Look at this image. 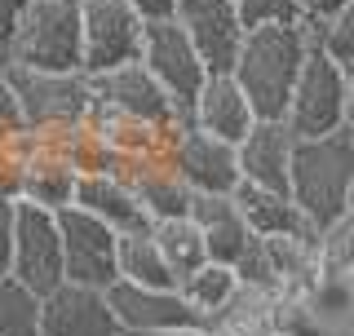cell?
I'll return each mask as SVG.
<instances>
[{
    "mask_svg": "<svg viewBox=\"0 0 354 336\" xmlns=\"http://www.w3.org/2000/svg\"><path fill=\"white\" fill-rule=\"evenodd\" d=\"M354 111V80L346 66L310 49L301 71H297L292 97H288L283 124L292 138H324L332 129H346Z\"/></svg>",
    "mask_w": 354,
    "mask_h": 336,
    "instance_id": "cell-3",
    "label": "cell"
},
{
    "mask_svg": "<svg viewBox=\"0 0 354 336\" xmlns=\"http://www.w3.org/2000/svg\"><path fill=\"white\" fill-rule=\"evenodd\" d=\"M88 84H93V102L120 111V115H129V120H142V124L169 129L173 115H177L173 97L155 84V75L142 62H124V66H115V71L88 75Z\"/></svg>",
    "mask_w": 354,
    "mask_h": 336,
    "instance_id": "cell-13",
    "label": "cell"
},
{
    "mask_svg": "<svg viewBox=\"0 0 354 336\" xmlns=\"http://www.w3.org/2000/svg\"><path fill=\"white\" fill-rule=\"evenodd\" d=\"M5 71L27 129L80 124L93 106V84H88L84 71H31V66H14V62Z\"/></svg>",
    "mask_w": 354,
    "mask_h": 336,
    "instance_id": "cell-5",
    "label": "cell"
},
{
    "mask_svg": "<svg viewBox=\"0 0 354 336\" xmlns=\"http://www.w3.org/2000/svg\"><path fill=\"white\" fill-rule=\"evenodd\" d=\"M354 0H310V14L328 18V14H341V9H350Z\"/></svg>",
    "mask_w": 354,
    "mask_h": 336,
    "instance_id": "cell-31",
    "label": "cell"
},
{
    "mask_svg": "<svg viewBox=\"0 0 354 336\" xmlns=\"http://www.w3.org/2000/svg\"><path fill=\"white\" fill-rule=\"evenodd\" d=\"M142 336H208L204 328H169V332H142Z\"/></svg>",
    "mask_w": 354,
    "mask_h": 336,
    "instance_id": "cell-32",
    "label": "cell"
},
{
    "mask_svg": "<svg viewBox=\"0 0 354 336\" xmlns=\"http://www.w3.org/2000/svg\"><path fill=\"white\" fill-rule=\"evenodd\" d=\"M173 22L182 27V36L191 40V49L199 53V62H204L208 75L235 66V53L243 44V22H239L230 0H177Z\"/></svg>",
    "mask_w": 354,
    "mask_h": 336,
    "instance_id": "cell-10",
    "label": "cell"
},
{
    "mask_svg": "<svg viewBox=\"0 0 354 336\" xmlns=\"http://www.w3.org/2000/svg\"><path fill=\"white\" fill-rule=\"evenodd\" d=\"M151 239H155V248H160L164 265H169L173 283H182V279L191 274V270H199V265L208 261V252H204V234H199V226H195L191 217L155 221V226H151Z\"/></svg>",
    "mask_w": 354,
    "mask_h": 336,
    "instance_id": "cell-23",
    "label": "cell"
},
{
    "mask_svg": "<svg viewBox=\"0 0 354 336\" xmlns=\"http://www.w3.org/2000/svg\"><path fill=\"white\" fill-rule=\"evenodd\" d=\"M292 133L283 120H257L243 142H235V164H239V182L288 195V164H292Z\"/></svg>",
    "mask_w": 354,
    "mask_h": 336,
    "instance_id": "cell-15",
    "label": "cell"
},
{
    "mask_svg": "<svg viewBox=\"0 0 354 336\" xmlns=\"http://www.w3.org/2000/svg\"><path fill=\"white\" fill-rule=\"evenodd\" d=\"M133 9H138L142 22H155V18H173V5L177 0H129Z\"/></svg>",
    "mask_w": 354,
    "mask_h": 336,
    "instance_id": "cell-30",
    "label": "cell"
},
{
    "mask_svg": "<svg viewBox=\"0 0 354 336\" xmlns=\"http://www.w3.org/2000/svg\"><path fill=\"white\" fill-rule=\"evenodd\" d=\"M14 212H18V199H0V274H9V252H14Z\"/></svg>",
    "mask_w": 354,
    "mask_h": 336,
    "instance_id": "cell-28",
    "label": "cell"
},
{
    "mask_svg": "<svg viewBox=\"0 0 354 336\" xmlns=\"http://www.w3.org/2000/svg\"><path fill=\"white\" fill-rule=\"evenodd\" d=\"M27 0H0V66H9V53H14V36Z\"/></svg>",
    "mask_w": 354,
    "mask_h": 336,
    "instance_id": "cell-27",
    "label": "cell"
},
{
    "mask_svg": "<svg viewBox=\"0 0 354 336\" xmlns=\"http://www.w3.org/2000/svg\"><path fill=\"white\" fill-rule=\"evenodd\" d=\"M306 40L297 22H270V27L243 31V44L230 66V80L248 97L257 120H283L288 97H292L297 71L306 62Z\"/></svg>",
    "mask_w": 354,
    "mask_h": 336,
    "instance_id": "cell-2",
    "label": "cell"
},
{
    "mask_svg": "<svg viewBox=\"0 0 354 336\" xmlns=\"http://www.w3.org/2000/svg\"><path fill=\"white\" fill-rule=\"evenodd\" d=\"M58 239H62V283H80L106 292L115 283V239L120 234L102 226L97 217H88L80 208H58Z\"/></svg>",
    "mask_w": 354,
    "mask_h": 336,
    "instance_id": "cell-7",
    "label": "cell"
},
{
    "mask_svg": "<svg viewBox=\"0 0 354 336\" xmlns=\"http://www.w3.org/2000/svg\"><path fill=\"white\" fill-rule=\"evenodd\" d=\"M22 115H18V97H14V84H9V71L0 66V129H18Z\"/></svg>",
    "mask_w": 354,
    "mask_h": 336,
    "instance_id": "cell-29",
    "label": "cell"
},
{
    "mask_svg": "<svg viewBox=\"0 0 354 336\" xmlns=\"http://www.w3.org/2000/svg\"><path fill=\"white\" fill-rule=\"evenodd\" d=\"M230 204H235L243 226L257 234V239H288V234H292V239H319V230L306 226L301 212L292 208L288 195H274V190L239 182L235 190H230Z\"/></svg>",
    "mask_w": 354,
    "mask_h": 336,
    "instance_id": "cell-20",
    "label": "cell"
},
{
    "mask_svg": "<svg viewBox=\"0 0 354 336\" xmlns=\"http://www.w3.org/2000/svg\"><path fill=\"white\" fill-rule=\"evenodd\" d=\"M164 133H169L164 155H169L177 177H182L195 195H230V190L239 186L235 147H226V142L208 138V133H199V129H173L169 124Z\"/></svg>",
    "mask_w": 354,
    "mask_h": 336,
    "instance_id": "cell-11",
    "label": "cell"
},
{
    "mask_svg": "<svg viewBox=\"0 0 354 336\" xmlns=\"http://www.w3.org/2000/svg\"><path fill=\"white\" fill-rule=\"evenodd\" d=\"M9 62L31 71H80V0H27Z\"/></svg>",
    "mask_w": 354,
    "mask_h": 336,
    "instance_id": "cell-4",
    "label": "cell"
},
{
    "mask_svg": "<svg viewBox=\"0 0 354 336\" xmlns=\"http://www.w3.org/2000/svg\"><path fill=\"white\" fill-rule=\"evenodd\" d=\"M230 5H235L243 31L270 27V22H297V18H301V5H297V0H230Z\"/></svg>",
    "mask_w": 354,
    "mask_h": 336,
    "instance_id": "cell-26",
    "label": "cell"
},
{
    "mask_svg": "<svg viewBox=\"0 0 354 336\" xmlns=\"http://www.w3.org/2000/svg\"><path fill=\"white\" fill-rule=\"evenodd\" d=\"M40 336H120V328L97 288L58 283L40 297Z\"/></svg>",
    "mask_w": 354,
    "mask_h": 336,
    "instance_id": "cell-14",
    "label": "cell"
},
{
    "mask_svg": "<svg viewBox=\"0 0 354 336\" xmlns=\"http://www.w3.org/2000/svg\"><path fill=\"white\" fill-rule=\"evenodd\" d=\"M186 217L199 226V234H204V252H208V261H217V265H235L239 252L252 243V230L243 226V217L235 212L230 195H195L191 190Z\"/></svg>",
    "mask_w": 354,
    "mask_h": 336,
    "instance_id": "cell-19",
    "label": "cell"
},
{
    "mask_svg": "<svg viewBox=\"0 0 354 336\" xmlns=\"http://www.w3.org/2000/svg\"><path fill=\"white\" fill-rule=\"evenodd\" d=\"M115 274L142 288H177L169 265H164L160 248H155L151 230H129L115 239Z\"/></svg>",
    "mask_w": 354,
    "mask_h": 336,
    "instance_id": "cell-22",
    "label": "cell"
},
{
    "mask_svg": "<svg viewBox=\"0 0 354 336\" xmlns=\"http://www.w3.org/2000/svg\"><path fill=\"white\" fill-rule=\"evenodd\" d=\"M288 199L310 230L350 217L354 204V129H332L324 138H297L288 164Z\"/></svg>",
    "mask_w": 354,
    "mask_h": 336,
    "instance_id": "cell-1",
    "label": "cell"
},
{
    "mask_svg": "<svg viewBox=\"0 0 354 336\" xmlns=\"http://www.w3.org/2000/svg\"><path fill=\"white\" fill-rule=\"evenodd\" d=\"M129 190L138 199V208L147 212V221H177L191 208V186L177 177V168L169 164V155H147L133 160L129 168Z\"/></svg>",
    "mask_w": 354,
    "mask_h": 336,
    "instance_id": "cell-17",
    "label": "cell"
},
{
    "mask_svg": "<svg viewBox=\"0 0 354 336\" xmlns=\"http://www.w3.org/2000/svg\"><path fill=\"white\" fill-rule=\"evenodd\" d=\"M75 177H80V173H75L62 155L44 151V155H36V160L18 164V199H22V204H36V208L58 212V208L71 204Z\"/></svg>",
    "mask_w": 354,
    "mask_h": 336,
    "instance_id": "cell-21",
    "label": "cell"
},
{
    "mask_svg": "<svg viewBox=\"0 0 354 336\" xmlns=\"http://www.w3.org/2000/svg\"><path fill=\"white\" fill-rule=\"evenodd\" d=\"M297 5H301V14H310V0H297Z\"/></svg>",
    "mask_w": 354,
    "mask_h": 336,
    "instance_id": "cell-33",
    "label": "cell"
},
{
    "mask_svg": "<svg viewBox=\"0 0 354 336\" xmlns=\"http://www.w3.org/2000/svg\"><path fill=\"white\" fill-rule=\"evenodd\" d=\"M9 279H18L36 297L53 292L62 283V239H58V217L49 208H36V204H22L18 199Z\"/></svg>",
    "mask_w": 354,
    "mask_h": 336,
    "instance_id": "cell-8",
    "label": "cell"
},
{
    "mask_svg": "<svg viewBox=\"0 0 354 336\" xmlns=\"http://www.w3.org/2000/svg\"><path fill=\"white\" fill-rule=\"evenodd\" d=\"M191 120H195L199 133L226 142V147L243 142V133L257 124L248 97L239 93V84L230 80V71H217V75H208V80L199 84V93H195V102H191Z\"/></svg>",
    "mask_w": 354,
    "mask_h": 336,
    "instance_id": "cell-16",
    "label": "cell"
},
{
    "mask_svg": "<svg viewBox=\"0 0 354 336\" xmlns=\"http://www.w3.org/2000/svg\"><path fill=\"white\" fill-rule=\"evenodd\" d=\"M239 288V279L230 265H217V261H204L199 270H191L177 283V297L186 301V306L195 310V319H199V328H204V319L208 315H217L221 306L230 301V292Z\"/></svg>",
    "mask_w": 354,
    "mask_h": 336,
    "instance_id": "cell-24",
    "label": "cell"
},
{
    "mask_svg": "<svg viewBox=\"0 0 354 336\" xmlns=\"http://www.w3.org/2000/svg\"><path fill=\"white\" fill-rule=\"evenodd\" d=\"M102 297L111 306V319H115L120 336L169 332V328H199L195 310L177 297V288H142V283H129V279H115Z\"/></svg>",
    "mask_w": 354,
    "mask_h": 336,
    "instance_id": "cell-12",
    "label": "cell"
},
{
    "mask_svg": "<svg viewBox=\"0 0 354 336\" xmlns=\"http://www.w3.org/2000/svg\"><path fill=\"white\" fill-rule=\"evenodd\" d=\"M0 336H40V297L0 274Z\"/></svg>",
    "mask_w": 354,
    "mask_h": 336,
    "instance_id": "cell-25",
    "label": "cell"
},
{
    "mask_svg": "<svg viewBox=\"0 0 354 336\" xmlns=\"http://www.w3.org/2000/svg\"><path fill=\"white\" fill-rule=\"evenodd\" d=\"M80 71L102 75L142 53V18L129 0H80Z\"/></svg>",
    "mask_w": 354,
    "mask_h": 336,
    "instance_id": "cell-6",
    "label": "cell"
},
{
    "mask_svg": "<svg viewBox=\"0 0 354 336\" xmlns=\"http://www.w3.org/2000/svg\"><path fill=\"white\" fill-rule=\"evenodd\" d=\"M138 62L155 75V84L173 97V106H191L199 84L208 80L199 53L191 49V40L182 36L173 18H155V22H142V53Z\"/></svg>",
    "mask_w": 354,
    "mask_h": 336,
    "instance_id": "cell-9",
    "label": "cell"
},
{
    "mask_svg": "<svg viewBox=\"0 0 354 336\" xmlns=\"http://www.w3.org/2000/svg\"><path fill=\"white\" fill-rule=\"evenodd\" d=\"M71 208L97 217L102 226H111L115 234H129V230H151L147 212L138 208L129 182L120 177H102V173H80L75 177V190H71Z\"/></svg>",
    "mask_w": 354,
    "mask_h": 336,
    "instance_id": "cell-18",
    "label": "cell"
}]
</instances>
